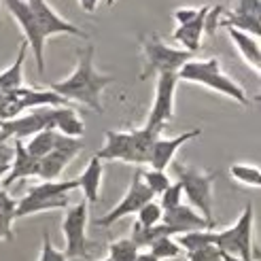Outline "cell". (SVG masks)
Segmentation results:
<instances>
[{
    "label": "cell",
    "instance_id": "31",
    "mask_svg": "<svg viewBox=\"0 0 261 261\" xmlns=\"http://www.w3.org/2000/svg\"><path fill=\"white\" fill-rule=\"evenodd\" d=\"M160 198H162L160 206H162V211L166 213V211H170V208L182 204V202H180V198H182V189H180L178 182H172V185L160 195Z\"/></svg>",
    "mask_w": 261,
    "mask_h": 261
},
{
    "label": "cell",
    "instance_id": "42",
    "mask_svg": "<svg viewBox=\"0 0 261 261\" xmlns=\"http://www.w3.org/2000/svg\"><path fill=\"white\" fill-rule=\"evenodd\" d=\"M100 261H113V259H100Z\"/></svg>",
    "mask_w": 261,
    "mask_h": 261
},
{
    "label": "cell",
    "instance_id": "5",
    "mask_svg": "<svg viewBox=\"0 0 261 261\" xmlns=\"http://www.w3.org/2000/svg\"><path fill=\"white\" fill-rule=\"evenodd\" d=\"M79 189L76 178L72 180H47L41 185L32 187L15 206V219L28 217L45 211H58V208H68V193Z\"/></svg>",
    "mask_w": 261,
    "mask_h": 261
},
{
    "label": "cell",
    "instance_id": "41",
    "mask_svg": "<svg viewBox=\"0 0 261 261\" xmlns=\"http://www.w3.org/2000/svg\"><path fill=\"white\" fill-rule=\"evenodd\" d=\"M107 3H109V7H113V5H115V0H107Z\"/></svg>",
    "mask_w": 261,
    "mask_h": 261
},
{
    "label": "cell",
    "instance_id": "36",
    "mask_svg": "<svg viewBox=\"0 0 261 261\" xmlns=\"http://www.w3.org/2000/svg\"><path fill=\"white\" fill-rule=\"evenodd\" d=\"M13 162V145H9V140H0V172H9Z\"/></svg>",
    "mask_w": 261,
    "mask_h": 261
},
{
    "label": "cell",
    "instance_id": "43",
    "mask_svg": "<svg viewBox=\"0 0 261 261\" xmlns=\"http://www.w3.org/2000/svg\"><path fill=\"white\" fill-rule=\"evenodd\" d=\"M3 176H5V172H0V178H3Z\"/></svg>",
    "mask_w": 261,
    "mask_h": 261
},
{
    "label": "cell",
    "instance_id": "33",
    "mask_svg": "<svg viewBox=\"0 0 261 261\" xmlns=\"http://www.w3.org/2000/svg\"><path fill=\"white\" fill-rule=\"evenodd\" d=\"M38 261H66L64 251H58L56 246L51 244L49 231L43 233V249H41V257H38Z\"/></svg>",
    "mask_w": 261,
    "mask_h": 261
},
{
    "label": "cell",
    "instance_id": "28",
    "mask_svg": "<svg viewBox=\"0 0 261 261\" xmlns=\"http://www.w3.org/2000/svg\"><path fill=\"white\" fill-rule=\"evenodd\" d=\"M140 176H142V182L147 185V189L153 193V195H162L168 187L172 185L170 182V178H168V174L166 172H162V170H140Z\"/></svg>",
    "mask_w": 261,
    "mask_h": 261
},
{
    "label": "cell",
    "instance_id": "32",
    "mask_svg": "<svg viewBox=\"0 0 261 261\" xmlns=\"http://www.w3.org/2000/svg\"><path fill=\"white\" fill-rule=\"evenodd\" d=\"M187 261H221V251L215 244H206L202 249L187 253Z\"/></svg>",
    "mask_w": 261,
    "mask_h": 261
},
{
    "label": "cell",
    "instance_id": "9",
    "mask_svg": "<svg viewBox=\"0 0 261 261\" xmlns=\"http://www.w3.org/2000/svg\"><path fill=\"white\" fill-rule=\"evenodd\" d=\"M178 85V74L176 72H164L158 74V87H155V100L151 107V115L147 121V129L160 134L166 127V123L172 119L174 115V91Z\"/></svg>",
    "mask_w": 261,
    "mask_h": 261
},
{
    "label": "cell",
    "instance_id": "39",
    "mask_svg": "<svg viewBox=\"0 0 261 261\" xmlns=\"http://www.w3.org/2000/svg\"><path fill=\"white\" fill-rule=\"evenodd\" d=\"M136 261H158V259H155L149 251H140V253H138V257H136Z\"/></svg>",
    "mask_w": 261,
    "mask_h": 261
},
{
    "label": "cell",
    "instance_id": "4",
    "mask_svg": "<svg viewBox=\"0 0 261 261\" xmlns=\"http://www.w3.org/2000/svg\"><path fill=\"white\" fill-rule=\"evenodd\" d=\"M138 45H140V51H142V70H140L142 81L149 79V76H155V74L178 72L195 56V54H189V51H185V49L168 47L155 32L140 34Z\"/></svg>",
    "mask_w": 261,
    "mask_h": 261
},
{
    "label": "cell",
    "instance_id": "8",
    "mask_svg": "<svg viewBox=\"0 0 261 261\" xmlns=\"http://www.w3.org/2000/svg\"><path fill=\"white\" fill-rule=\"evenodd\" d=\"M54 109L56 107H41L28 115L0 121V140H25L43 129H54Z\"/></svg>",
    "mask_w": 261,
    "mask_h": 261
},
{
    "label": "cell",
    "instance_id": "17",
    "mask_svg": "<svg viewBox=\"0 0 261 261\" xmlns=\"http://www.w3.org/2000/svg\"><path fill=\"white\" fill-rule=\"evenodd\" d=\"M36 170H38V160H34L32 155L25 151L23 140H13V162H11L9 172L3 176V189L11 187L13 182L19 178L36 176Z\"/></svg>",
    "mask_w": 261,
    "mask_h": 261
},
{
    "label": "cell",
    "instance_id": "1",
    "mask_svg": "<svg viewBox=\"0 0 261 261\" xmlns=\"http://www.w3.org/2000/svg\"><path fill=\"white\" fill-rule=\"evenodd\" d=\"M94 45H87L85 49L76 51V68L74 72L64 81L51 83L49 89L54 94L62 96L64 100H74L79 104H85L87 109L102 113V91L107 85L115 81L111 74H100L94 68Z\"/></svg>",
    "mask_w": 261,
    "mask_h": 261
},
{
    "label": "cell",
    "instance_id": "12",
    "mask_svg": "<svg viewBox=\"0 0 261 261\" xmlns=\"http://www.w3.org/2000/svg\"><path fill=\"white\" fill-rule=\"evenodd\" d=\"M7 9L11 11V15L15 17L21 25V30L25 34V43H28V47L32 49L34 54V60H36V68L38 72H45V41L47 38L43 36L41 28H38V23L32 15V11L28 7V3L25 0H5Z\"/></svg>",
    "mask_w": 261,
    "mask_h": 261
},
{
    "label": "cell",
    "instance_id": "14",
    "mask_svg": "<svg viewBox=\"0 0 261 261\" xmlns=\"http://www.w3.org/2000/svg\"><path fill=\"white\" fill-rule=\"evenodd\" d=\"M32 11V15L38 23V28H41L43 36L49 38L54 34H70V36H79V38H89V34L81 28H76V25H72L70 21L62 19L60 15H56V11L51 9L45 0H25Z\"/></svg>",
    "mask_w": 261,
    "mask_h": 261
},
{
    "label": "cell",
    "instance_id": "37",
    "mask_svg": "<svg viewBox=\"0 0 261 261\" xmlns=\"http://www.w3.org/2000/svg\"><path fill=\"white\" fill-rule=\"evenodd\" d=\"M198 15H200V9H176V11H174V19L178 21V25L193 21Z\"/></svg>",
    "mask_w": 261,
    "mask_h": 261
},
{
    "label": "cell",
    "instance_id": "20",
    "mask_svg": "<svg viewBox=\"0 0 261 261\" xmlns=\"http://www.w3.org/2000/svg\"><path fill=\"white\" fill-rule=\"evenodd\" d=\"M54 129L62 136L68 138H81L85 132V125L81 117L68 107H56L54 109Z\"/></svg>",
    "mask_w": 261,
    "mask_h": 261
},
{
    "label": "cell",
    "instance_id": "3",
    "mask_svg": "<svg viewBox=\"0 0 261 261\" xmlns=\"http://www.w3.org/2000/svg\"><path fill=\"white\" fill-rule=\"evenodd\" d=\"M178 81H187V83H198V85H204L213 91H219L231 100L240 102L242 107H249V96L246 91L233 81L229 79L227 74H223L221 70V64L217 58H211V60H191L182 66L178 72Z\"/></svg>",
    "mask_w": 261,
    "mask_h": 261
},
{
    "label": "cell",
    "instance_id": "40",
    "mask_svg": "<svg viewBox=\"0 0 261 261\" xmlns=\"http://www.w3.org/2000/svg\"><path fill=\"white\" fill-rule=\"evenodd\" d=\"M221 261H242V259L233 257V255H227V253H221Z\"/></svg>",
    "mask_w": 261,
    "mask_h": 261
},
{
    "label": "cell",
    "instance_id": "29",
    "mask_svg": "<svg viewBox=\"0 0 261 261\" xmlns=\"http://www.w3.org/2000/svg\"><path fill=\"white\" fill-rule=\"evenodd\" d=\"M229 174L240 180L242 185H249V187H259L261 185V172L257 166H244V164H233L229 168Z\"/></svg>",
    "mask_w": 261,
    "mask_h": 261
},
{
    "label": "cell",
    "instance_id": "26",
    "mask_svg": "<svg viewBox=\"0 0 261 261\" xmlns=\"http://www.w3.org/2000/svg\"><path fill=\"white\" fill-rule=\"evenodd\" d=\"M149 253L155 259H158V261H162V259H176V257H180L182 255V249L176 244L174 238L164 236V238H158L155 242H151Z\"/></svg>",
    "mask_w": 261,
    "mask_h": 261
},
{
    "label": "cell",
    "instance_id": "24",
    "mask_svg": "<svg viewBox=\"0 0 261 261\" xmlns=\"http://www.w3.org/2000/svg\"><path fill=\"white\" fill-rule=\"evenodd\" d=\"M219 25H223V28H233L238 32H244L253 38H259L261 34V19L259 17H253V15H236V13H227L225 19H221Z\"/></svg>",
    "mask_w": 261,
    "mask_h": 261
},
{
    "label": "cell",
    "instance_id": "30",
    "mask_svg": "<svg viewBox=\"0 0 261 261\" xmlns=\"http://www.w3.org/2000/svg\"><path fill=\"white\" fill-rule=\"evenodd\" d=\"M136 215H138L136 223H140L142 227H153V225H160V223H162V215H164V211H162V206H160L158 202L151 200L149 204L142 206Z\"/></svg>",
    "mask_w": 261,
    "mask_h": 261
},
{
    "label": "cell",
    "instance_id": "19",
    "mask_svg": "<svg viewBox=\"0 0 261 261\" xmlns=\"http://www.w3.org/2000/svg\"><path fill=\"white\" fill-rule=\"evenodd\" d=\"M100 180H102V162L96 158H91L87 168L83 170V174L76 178V185H79L85 193V202L89 204H98L100 200Z\"/></svg>",
    "mask_w": 261,
    "mask_h": 261
},
{
    "label": "cell",
    "instance_id": "10",
    "mask_svg": "<svg viewBox=\"0 0 261 261\" xmlns=\"http://www.w3.org/2000/svg\"><path fill=\"white\" fill-rule=\"evenodd\" d=\"M87 202L81 200L76 206L68 208L66 215L62 221V233L66 238V259H74V257H83L87 259Z\"/></svg>",
    "mask_w": 261,
    "mask_h": 261
},
{
    "label": "cell",
    "instance_id": "35",
    "mask_svg": "<svg viewBox=\"0 0 261 261\" xmlns=\"http://www.w3.org/2000/svg\"><path fill=\"white\" fill-rule=\"evenodd\" d=\"M221 13H223V7L217 5V7H208V13H206V17H204V32L208 36H213L217 32V25H219V17H221Z\"/></svg>",
    "mask_w": 261,
    "mask_h": 261
},
{
    "label": "cell",
    "instance_id": "23",
    "mask_svg": "<svg viewBox=\"0 0 261 261\" xmlns=\"http://www.w3.org/2000/svg\"><path fill=\"white\" fill-rule=\"evenodd\" d=\"M15 206L17 202L7 193V189H0V242H11L15 238L13 233V221H15Z\"/></svg>",
    "mask_w": 261,
    "mask_h": 261
},
{
    "label": "cell",
    "instance_id": "44",
    "mask_svg": "<svg viewBox=\"0 0 261 261\" xmlns=\"http://www.w3.org/2000/svg\"><path fill=\"white\" fill-rule=\"evenodd\" d=\"M0 21H3V19H0Z\"/></svg>",
    "mask_w": 261,
    "mask_h": 261
},
{
    "label": "cell",
    "instance_id": "16",
    "mask_svg": "<svg viewBox=\"0 0 261 261\" xmlns=\"http://www.w3.org/2000/svg\"><path fill=\"white\" fill-rule=\"evenodd\" d=\"M162 225L170 227L174 236H180V233H187V231H198V229H213L200 217V213H195L191 206H185V204H178L170 208V211H166L162 215Z\"/></svg>",
    "mask_w": 261,
    "mask_h": 261
},
{
    "label": "cell",
    "instance_id": "22",
    "mask_svg": "<svg viewBox=\"0 0 261 261\" xmlns=\"http://www.w3.org/2000/svg\"><path fill=\"white\" fill-rule=\"evenodd\" d=\"M229 38L233 41V45H236V49L242 54V58L246 60V64L249 66H253L257 72L261 68V49H259V41L249 34H244V32H238V30H233V28H225Z\"/></svg>",
    "mask_w": 261,
    "mask_h": 261
},
{
    "label": "cell",
    "instance_id": "21",
    "mask_svg": "<svg viewBox=\"0 0 261 261\" xmlns=\"http://www.w3.org/2000/svg\"><path fill=\"white\" fill-rule=\"evenodd\" d=\"M25 54H28V43L21 41L15 62H13L5 72H0V94H11V91L23 87V74H21V70H23Z\"/></svg>",
    "mask_w": 261,
    "mask_h": 261
},
{
    "label": "cell",
    "instance_id": "15",
    "mask_svg": "<svg viewBox=\"0 0 261 261\" xmlns=\"http://www.w3.org/2000/svg\"><path fill=\"white\" fill-rule=\"evenodd\" d=\"M202 134V129H189V132L180 134V136H174V138H162L158 136L153 142V149H151V160H149V166L151 170H162L166 172V168L172 164L174 160V153L185 145L187 140H193Z\"/></svg>",
    "mask_w": 261,
    "mask_h": 261
},
{
    "label": "cell",
    "instance_id": "27",
    "mask_svg": "<svg viewBox=\"0 0 261 261\" xmlns=\"http://www.w3.org/2000/svg\"><path fill=\"white\" fill-rule=\"evenodd\" d=\"M109 253H111L109 259H113V261H136L140 249L129 238H121V240L111 242Z\"/></svg>",
    "mask_w": 261,
    "mask_h": 261
},
{
    "label": "cell",
    "instance_id": "6",
    "mask_svg": "<svg viewBox=\"0 0 261 261\" xmlns=\"http://www.w3.org/2000/svg\"><path fill=\"white\" fill-rule=\"evenodd\" d=\"M174 174L180 189L185 191L191 206L200 211V217L215 229V217H213V182L217 172H202L198 168H191L185 164H174Z\"/></svg>",
    "mask_w": 261,
    "mask_h": 261
},
{
    "label": "cell",
    "instance_id": "18",
    "mask_svg": "<svg viewBox=\"0 0 261 261\" xmlns=\"http://www.w3.org/2000/svg\"><path fill=\"white\" fill-rule=\"evenodd\" d=\"M208 13V7H202L200 9V15L195 17L193 21L189 23H182L174 30V41H178L185 51L189 54H195V51H200V41H202V34H204V17Z\"/></svg>",
    "mask_w": 261,
    "mask_h": 261
},
{
    "label": "cell",
    "instance_id": "11",
    "mask_svg": "<svg viewBox=\"0 0 261 261\" xmlns=\"http://www.w3.org/2000/svg\"><path fill=\"white\" fill-rule=\"evenodd\" d=\"M81 151H83V140H79V138H68V136L58 134V136H56L54 149H51L43 160H38L36 176L43 178L45 182H47V180H56V178L62 174L64 168H66Z\"/></svg>",
    "mask_w": 261,
    "mask_h": 261
},
{
    "label": "cell",
    "instance_id": "25",
    "mask_svg": "<svg viewBox=\"0 0 261 261\" xmlns=\"http://www.w3.org/2000/svg\"><path fill=\"white\" fill-rule=\"evenodd\" d=\"M56 136H58L56 129H43V132L30 136L28 142H23V147H25V151H28L34 160H43L45 155L54 149Z\"/></svg>",
    "mask_w": 261,
    "mask_h": 261
},
{
    "label": "cell",
    "instance_id": "38",
    "mask_svg": "<svg viewBox=\"0 0 261 261\" xmlns=\"http://www.w3.org/2000/svg\"><path fill=\"white\" fill-rule=\"evenodd\" d=\"M79 5L83 7V11L94 13V11H96V7H98V0H79Z\"/></svg>",
    "mask_w": 261,
    "mask_h": 261
},
{
    "label": "cell",
    "instance_id": "34",
    "mask_svg": "<svg viewBox=\"0 0 261 261\" xmlns=\"http://www.w3.org/2000/svg\"><path fill=\"white\" fill-rule=\"evenodd\" d=\"M231 13H236V15L259 17L261 15V0H236V5H233Z\"/></svg>",
    "mask_w": 261,
    "mask_h": 261
},
{
    "label": "cell",
    "instance_id": "7",
    "mask_svg": "<svg viewBox=\"0 0 261 261\" xmlns=\"http://www.w3.org/2000/svg\"><path fill=\"white\" fill-rule=\"evenodd\" d=\"M213 244L221 253L233 255L242 261H253V251H251V246H253V206L246 204L244 213L229 229L215 231Z\"/></svg>",
    "mask_w": 261,
    "mask_h": 261
},
{
    "label": "cell",
    "instance_id": "2",
    "mask_svg": "<svg viewBox=\"0 0 261 261\" xmlns=\"http://www.w3.org/2000/svg\"><path fill=\"white\" fill-rule=\"evenodd\" d=\"M104 136H107V142L96 153V158L100 162L117 160V162L142 166V164H149L153 142L160 134L142 127V129H132V132H113V129H107Z\"/></svg>",
    "mask_w": 261,
    "mask_h": 261
},
{
    "label": "cell",
    "instance_id": "13",
    "mask_svg": "<svg viewBox=\"0 0 261 261\" xmlns=\"http://www.w3.org/2000/svg\"><path fill=\"white\" fill-rule=\"evenodd\" d=\"M153 198H155V195L147 189L145 182H142L140 170H136L132 182H129L127 193L123 195V200L117 204L113 211H109L104 217L96 219V225H100V227H109V225L115 223V221H119V219H123V217H127V215H136L140 208L145 206V204H149Z\"/></svg>",
    "mask_w": 261,
    "mask_h": 261
}]
</instances>
